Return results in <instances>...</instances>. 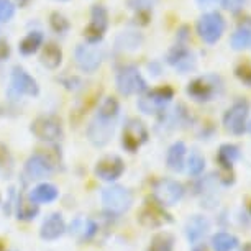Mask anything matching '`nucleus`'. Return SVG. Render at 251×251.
<instances>
[{
  "instance_id": "nucleus-40",
  "label": "nucleus",
  "mask_w": 251,
  "mask_h": 251,
  "mask_svg": "<svg viewBox=\"0 0 251 251\" xmlns=\"http://www.w3.org/2000/svg\"><path fill=\"white\" fill-rule=\"evenodd\" d=\"M23 2H26V0H23Z\"/></svg>"
},
{
  "instance_id": "nucleus-6",
  "label": "nucleus",
  "mask_w": 251,
  "mask_h": 251,
  "mask_svg": "<svg viewBox=\"0 0 251 251\" xmlns=\"http://www.w3.org/2000/svg\"><path fill=\"white\" fill-rule=\"evenodd\" d=\"M250 115V102L246 99H238L224 115L225 128L233 135H243L246 130V120Z\"/></svg>"
},
{
  "instance_id": "nucleus-10",
  "label": "nucleus",
  "mask_w": 251,
  "mask_h": 251,
  "mask_svg": "<svg viewBox=\"0 0 251 251\" xmlns=\"http://www.w3.org/2000/svg\"><path fill=\"white\" fill-rule=\"evenodd\" d=\"M113 130H115V120L97 113L96 118L87 126V138L94 146L100 148V146H105L110 141L113 136Z\"/></svg>"
},
{
  "instance_id": "nucleus-13",
  "label": "nucleus",
  "mask_w": 251,
  "mask_h": 251,
  "mask_svg": "<svg viewBox=\"0 0 251 251\" xmlns=\"http://www.w3.org/2000/svg\"><path fill=\"white\" fill-rule=\"evenodd\" d=\"M146 140H148V130H146L143 122L136 120V118L126 122L122 138L123 148L130 153H135V151H138V148H141V145L146 143Z\"/></svg>"
},
{
  "instance_id": "nucleus-22",
  "label": "nucleus",
  "mask_w": 251,
  "mask_h": 251,
  "mask_svg": "<svg viewBox=\"0 0 251 251\" xmlns=\"http://www.w3.org/2000/svg\"><path fill=\"white\" fill-rule=\"evenodd\" d=\"M63 63V51L56 43H46L41 51V64L48 69H58Z\"/></svg>"
},
{
  "instance_id": "nucleus-11",
  "label": "nucleus",
  "mask_w": 251,
  "mask_h": 251,
  "mask_svg": "<svg viewBox=\"0 0 251 251\" xmlns=\"http://www.w3.org/2000/svg\"><path fill=\"white\" fill-rule=\"evenodd\" d=\"M54 171V161L48 158L46 154L36 153L26 161L25 169H23V177L25 182L40 181L43 177H48Z\"/></svg>"
},
{
  "instance_id": "nucleus-9",
  "label": "nucleus",
  "mask_w": 251,
  "mask_h": 251,
  "mask_svg": "<svg viewBox=\"0 0 251 251\" xmlns=\"http://www.w3.org/2000/svg\"><path fill=\"white\" fill-rule=\"evenodd\" d=\"M103 59V50L99 46V43H87L79 45L75 48V63L84 73H96L100 68Z\"/></svg>"
},
{
  "instance_id": "nucleus-21",
  "label": "nucleus",
  "mask_w": 251,
  "mask_h": 251,
  "mask_svg": "<svg viewBox=\"0 0 251 251\" xmlns=\"http://www.w3.org/2000/svg\"><path fill=\"white\" fill-rule=\"evenodd\" d=\"M58 196H59L58 187L53 186V184H50V182L40 184V186H36L30 194H28V197H30L33 202H36L38 205H40V203L54 202L56 199H58Z\"/></svg>"
},
{
  "instance_id": "nucleus-30",
  "label": "nucleus",
  "mask_w": 251,
  "mask_h": 251,
  "mask_svg": "<svg viewBox=\"0 0 251 251\" xmlns=\"http://www.w3.org/2000/svg\"><path fill=\"white\" fill-rule=\"evenodd\" d=\"M141 38L138 33H133V31H126V33H122L120 36L117 38V48L118 50H123V51H135L138 50L141 46Z\"/></svg>"
},
{
  "instance_id": "nucleus-39",
  "label": "nucleus",
  "mask_w": 251,
  "mask_h": 251,
  "mask_svg": "<svg viewBox=\"0 0 251 251\" xmlns=\"http://www.w3.org/2000/svg\"><path fill=\"white\" fill-rule=\"evenodd\" d=\"M59 2H66V0H59Z\"/></svg>"
},
{
  "instance_id": "nucleus-37",
  "label": "nucleus",
  "mask_w": 251,
  "mask_h": 251,
  "mask_svg": "<svg viewBox=\"0 0 251 251\" xmlns=\"http://www.w3.org/2000/svg\"><path fill=\"white\" fill-rule=\"evenodd\" d=\"M197 2H199V5L203 8V7H214L220 2V0H197Z\"/></svg>"
},
{
  "instance_id": "nucleus-20",
  "label": "nucleus",
  "mask_w": 251,
  "mask_h": 251,
  "mask_svg": "<svg viewBox=\"0 0 251 251\" xmlns=\"http://www.w3.org/2000/svg\"><path fill=\"white\" fill-rule=\"evenodd\" d=\"M186 145L182 141H176L168 151V156H166V164L168 168L174 173H181L184 169V164H186Z\"/></svg>"
},
{
  "instance_id": "nucleus-31",
  "label": "nucleus",
  "mask_w": 251,
  "mask_h": 251,
  "mask_svg": "<svg viewBox=\"0 0 251 251\" xmlns=\"http://www.w3.org/2000/svg\"><path fill=\"white\" fill-rule=\"evenodd\" d=\"M203 168H205V159H203V156L201 153H197V151H192L191 156H189L187 159V169H189V174H192V176H199Z\"/></svg>"
},
{
  "instance_id": "nucleus-17",
  "label": "nucleus",
  "mask_w": 251,
  "mask_h": 251,
  "mask_svg": "<svg viewBox=\"0 0 251 251\" xmlns=\"http://www.w3.org/2000/svg\"><path fill=\"white\" fill-rule=\"evenodd\" d=\"M64 231H66V222L63 219V215L59 212H56V214H51L43 222L40 230V236L46 241H54L61 238L64 235Z\"/></svg>"
},
{
  "instance_id": "nucleus-4",
  "label": "nucleus",
  "mask_w": 251,
  "mask_h": 251,
  "mask_svg": "<svg viewBox=\"0 0 251 251\" xmlns=\"http://www.w3.org/2000/svg\"><path fill=\"white\" fill-rule=\"evenodd\" d=\"M173 97L174 91L169 86L153 89V91L146 92L145 96H141V99L138 100V108L143 113H146V115L163 113L164 108L168 107V103L173 100Z\"/></svg>"
},
{
  "instance_id": "nucleus-36",
  "label": "nucleus",
  "mask_w": 251,
  "mask_h": 251,
  "mask_svg": "<svg viewBox=\"0 0 251 251\" xmlns=\"http://www.w3.org/2000/svg\"><path fill=\"white\" fill-rule=\"evenodd\" d=\"M220 2H222V5H224L225 10H228L231 13H236L243 8L246 0H220Z\"/></svg>"
},
{
  "instance_id": "nucleus-33",
  "label": "nucleus",
  "mask_w": 251,
  "mask_h": 251,
  "mask_svg": "<svg viewBox=\"0 0 251 251\" xmlns=\"http://www.w3.org/2000/svg\"><path fill=\"white\" fill-rule=\"evenodd\" d=\"M158 0H128V7L138 13H148L156 5Z\"/></svg>"
},
{
  "instance_id": "nucleus-3",
  "label": "nucleus",
  "mask_w": 251,
  "mask_h": 251,
  "mask_svg": "<svg viewBox=\"0 0 251 251\" xmlns=\"http://www.w3.org/2000/svg\"><path fill=\"white\" fill-rule=\"evenodd\" d=\"M117 89L122 96H133V94H143L148 91V84H146L138 68L125 66L117 74Z\"/></svg>"
},
{
  "instance_id": "nucleus-34",
  "label": "nucleus",
  "mask_w": 251,
  "mask_h": 251,
  "mask_svg": "<svg viewBox=\"0 0 251 251\" xmlns=\"http://www.w3.org/2000/svg\"><path fill=\"white\" fill-rule=\"evenodd\" d=\"M15 15V7L10 0H0V23H5Z\"/></svg>"
},
{
  "instance_id": "nucleus-14",
  "label": "nucleus",
  "mask_w": 251,
  "mask_h": 251,
  "mask_svg": "<svg viewBox=\"0 0 251 251\" xmlns=\"http://www.w3.org/2000/svg\"><path fill=\"white\" fill-rule=\"evenodd\" d=\"M108 28V13L103 5H94L91 12V22L84 30L87 43H99Z\"/></svg>"
},
{
  "instance_id": "nucleus-5",
  "label": "nucleus",
  "mask_w": 251,
  "mask_h": 251,
  "mask_svg": "<svg viewBox=\"0 0 251 251\" xmlns=\"http://www.w3.org/2000/svg\"><path fill=\"white\" fill-rule=\"evenodd\" d=\"M225 31V20L219 12H210L201 17L197 23V33L205 43L214 45Z\"/></svg>"
},
{
  "instance_id": "nucleus-8",
  "label": "nucleus",
  "mask_w": 251,
  "mask_h": 251,
  "mask_svg": "<svg viewBox=\"0 0 251 251\" xmlns=\"http://www.w3.org/2000/svg\"><path fill=\"white\" fill-rule=\"evenodd\" d=\"M153 196L164 207L176 205L184 197V186L174 179H159L153 186Z\"/></svg>"
},
{
  "instance_id": "nucleus-18",
  "label": "nucleus",
  "mask_w": 251,
  "mask_h": 251,
  "mask_svg": "<svg viewBox=\"0 0 251 251\" xmlns=\"http://www.w3.org/2000/svg\"><path fill=\"white\" fill-rule=\"evenodd\" d=\"M168 63L174 66L177 71H181V73H187V71L194 69V66H196L192 53L184 45H176L171 51H169Z\"/></svg>"
},
{
  "instance_id": "nucleus-2",
  "label": "nucleus",
  "mask_w": 251,
  "mask_h": 251,
  "mask_svg": "<svg viewBox=\"0 0 251 251\" xmlns=\"http://www.w3.org/2000/svg\"><path fill=\"white\" fill-rule=\"evenodd\" d=\"M102 203L110 214H125L133 203V196L123 186H110L102 191Z\"/></svg>"
},
{
  "instance_id": "nucleus-19",
  "label": "nucleus",
  "mask_w": 251,
  "mask_h": 251,
  "mask_svg": "<svg viewBox=\"0 0 251 251\" xmlns=\"http://www.w3.org/2000/svg\"><path fill=\"white\" fill-rule=\"evenodd\" d=\"M208 230H210V222H208L207 217H203V215H194L186 224L187 240L191 241L192 245H197L199 241L207 235Z\"/></svg>"
},
{
  "instance_id": "nucleus-28",
  "label": "nucleus",
  "mask_w": 251,
  "mask_h": 251,
  "mask_svg": "<svg viewBox=\"0 0 251 251\" xmlns=\"http://www.w3.org/2000/svg\"><path fill=\"white\" fill-rule=\"evenodd\" d=\"M40 208H38V203L33 202L30 197H20L17 202V219L18 220H33L38 215Z\"/></svg>"
},
{
  "instance_id": "nucleus-12",
  "label": "nucleus",
  "mask_w": 251,
  "mask_h": 251,
  "mask_svg": "<svg viewBox=\"0 0 251 251\" xmlns=\"http://www.w3.org/2000/svg\"><path fill=\"white\" fill-rule=\"evenodd\" d=\"M31 133L43 141H56L63 136V123L58 117H38L31 123Z\"/></svg>"
},
{
  "instance_id": "nucleus-35",
  "label": "nucleus",
  "mask_w": 251,
  "mask_h": 251,
  "mask_svg": "<svg viewBox=\"0 0 251 251\" xmlns=\"http://www.w3.org/2000/svg\"><path fill=\"white\" fill-rule=\"evenodd\" d=\"M235 74L241 82L251 87V64H246V63L240 64L238 68L235 69Z\"/></svg>"
},
{
  "instance_id": "nucleus-16",
  "label": "nucleus",
  "mask_w": 251,
  "mask_h": 251,
  "mask_svg": "<svg viewBox=\"0 0 251 251\" xmlns=\"http://www.w3.org/2000/svg\"><path fill=\"white\" fill-rule=\"evenodd\" d=\"M12 89L18 94V96H30V97H36L38 92H40V87H38L36 80L22 68L13 69Z\"/></svg>"
},
{
  "instance_id": "nucleus-1",
  "label": "nucleus",
  "mask_w": 251,
  "mask_h": 251,
  "mask_svg": "<svg viewBox=\"0 0 251 251\" xmlns=\"http://www.w3.org/2000/svg\"><path fill=\"white\" fill-rule=\"evenodd\" d=\"M222 92V79L214 74L194 79L187 86V94L197 102H208Z\"/></svg>"
},
{
  "instance_id": "nucleus-24",
  "label": "nucleus",
  "mask_w": 251,
  "mask_h": 251,
  "mask_svg": "<svg viewBox=\"0 0 251 251\" xmlns=\"http://www.w3.org/2000/svg\"><path fill=\"white\" fill-rule=\"evenodd\" d=\"M210 243L214 251H235L238 248L240 241L235 235L226 233V231H219V233L212 236Z\"/></svg>"
},
{
  "instance_id": "nucleus-27",
  "label": "nucleus",
  "mask_w": 251,
  "mask_h": 251,
  "mask_svg": "<svg viewBox=\"0 0 251 251\" xmlns=\"http://www.w3.org/2000/svg\"><path fill=\"white\" fill-rule=\"evenodd\" d=\"M231 46L233 50H245L251 46V18L241 23L240 28L231 36Z\"/></svg>"
},
{
  "instance_id": "nucleus-25",
  "label": "nucleus",
  "mask_w": 251,
  "mask_h": 251,
  "mask_svg": "<svg viewBox=\"0 0 251 251\" xmlns=\"http://www.w3.org/2000/svg\"><path fill=\"white\" fill-rule=\"evenodd\" d=\"M43 41H45V36L41 31H30L20 41V46H18V48H20L22 54L31 56V54H35L41 46H43Z\"/></svg>"
},
{
  "instance_id": "nucleus-32",
  "label": "nucleus",
  "mask_w": 251,
  "mask_h": 251,
  "mask_svg": "<svg viewBox=\"0 0 251 251\" xmlns=\"http://www.w3.org/2000/svg\"><path fill=\"white\" fill-rule=\"evenodd\" d=\"M50 25L51 28L56 31V33H64V31H68L69 30V22H68V18H66L64 15H61V13L58 12H54V13H51V17H50Z\"/></svg>"
},
{
  "instance_id": "nucleus-38",
  "label": "nucleus",
  "mask_w": 251,
  "mask_h": 251,
  "mask_svg": "<svg viewBox=\"0 0 251 251\" xmlns=\"http://www.w3.org/2000/svg\"><path fill=\"white\" fill-rule=\"evenodd\" d=\"M194 251H205V250H203L202 246H201V248H196V250H194Z\"/></svg>"
},
{
  "instance_id": "nucleus-15",
  "label": "nucleus",
  "mask_w": 251,
  "mask_h": 251,
  "mask_svg": "<svg viewBox=\"0 0 251 251\" xmlns=\"http://www.w3.org/2000/svg\"><path fill=\"white\" fill-rule=\"evenodd\" d=\"M123 171H125V163H123V159L120 156H115V154L103 156L102 159L97 161L96 169H94L96 176L107 182L117 181L123 174Z\"/></svg>"
},
{
  "instance_id": "nucleus-26",
  "label": "nucleus",
  "mask_w": 251,
  "mask_h": 251,
  "mask_svg": "<svg viewBox=\"0 0 251 251\" xmlns=\"http://www.w3.org/2000/svg\"><path fill=\"white\" fill-rule=\"evenodd\" d=\"M240 158V148L236 145H222L219 150V156H217V161L222 166V169L225 171H231L233 168V163Z\"/></svg>"
},
{
  "instance_id": "nucleus-7",
  "label": "nucleus",
  "mask_w": 251,
  "mask_h": 251,
  "mask_svg": "<svg viewBox=\"0 0 251 251\" xmlns=\"http://www.w3.org/2000/svg\"><path fill=\"white\" fill-rule=\"evenodd\" d=\"M138 222L146 228H159L166 224H171V215L166 212L164 205L153 199V201H146L145 205L141 207L138 214Z\"/></svg>"
},
{
  "instance_id": "nucleus-29",
  "label": "nucleus",
  "mask_w": 251,
  "mask_h": 251,
  "mask_svg": "<svg viewBox=\"0 0 251 251\" xmlns=\"http://www.w3.org/2000/svg\"><path fill=\"white\" fill-rule=\"evenodd\" d=\"M174 243L176 240L169 231H161L151 238L148 251H174Z\"/></svg>"
},
{
  "instance_id": "nucleus-23",
  "label": "nucleus",
  "mask_w": 251,
  "mask_h": 251,
  "mask_svg": "<svg viewBox=\"0 0 251 251\" xmlns=\"http://www.w3.org/2000/svg\"><path fill=\"white\" fill-rule=\"evenodd\" d=\"M71 233H74L75 236H79L80 240H89L97 233V224L91 219H75L71 224Z\"/></svg>"
}]
</instances>
